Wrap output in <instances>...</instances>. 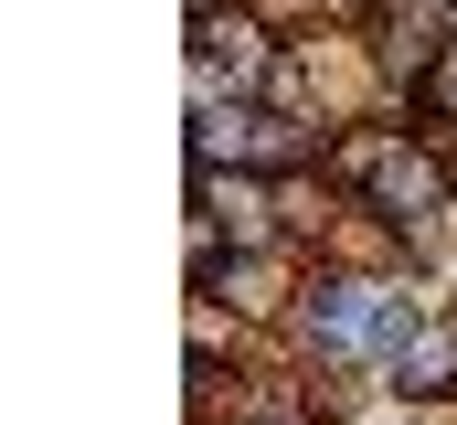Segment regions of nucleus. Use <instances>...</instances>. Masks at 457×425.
Instances as JSON below:
<instances>
[{
  "label": "nucleus",
  "mask_w": 457,
  "mask_h": 425,
  "mask_svg": "<svg viewBox=\"0 0 457 425\" xmlns=\"http://www.w3.org/2000/svg\"><path fill=\"white\" fill-rule=\"evenodd\" d=\"M192 149H203V171H224V160H255V171H287V160H298L309 138H298V117H224V106H203Z\"/></svg>",
  "instance_id": "nucleus-1"
},
{
  "label": "nucleus",
  "mask_w": 457,
  "mask_h": 425,
  "mask_svg": "<svg viewBox=\"0 0 457 425\" xmlns=\"http://www.w3.org/2000/svg\"><path fill=\"white\" fill-rule=\"evenodd\" d=\"M436 54H447V0H383V64L415 86L436 75Z\"/></svg>",
  "instance_id": "nucleus-2"
},
{
  "label": "nucleus",
  "mask_w": 457,
  "mask_h": 425,
  "mask_svg": "<svg viewBox=\"0 0 457 425\" xmlns=\"http://www.w3.org/2000/svg\"><path fill=\"white\" fill-rule=\"evenodd\" d=\"M372 192H383V212H394V223H426V212L447 203V160L394 138V160H383V181H372Z\"/></svg>",
  "instance_id": "nucleus-3"
},
{
  "label": "nucleus",
  "mask_w": 457,
  "mask_h": 425,
  "mask_svg": "<svg viewBox=\"0 0 457 425\" xmlns=\"http://www.w3.org/2000/svg\"><path fill=\"white\" fill-rule=\"evenodd\" d=\"M192 54H203V64H234V86H245V75L266 64V32H255L245 11H224V0H203V11H192Z\"/></svg>",
  "instance_id": "nucleus-4"
},
{
  "label": "nucleus",
  "mask_w": 457,
  "mask_h": 425,
  "mask_svg": "<svg viewBox=\"0 0 457 425\" xmlns=\"http://www.w3.org/2000/svg\"><path fill=\"white\" fill-rule=\"evenodd\" d=\"M192 203L213 212V234H234L245 255L266 245V192H255V181H234V171H203V181H192Z\"/></svg>",
  "instance_id": "nucleus-5"
},
{
  "label": "nucleus",
  "mask_w": 457,
  "mask_h": 425,
  "mask_svg": "<svg viewBox=\"0 0 457 425\" xmlns=\"http://www.w3.org/2000/svg\"><path fill=\"white\" fill-rule=\"evenodd\" d=\"M394 372H404V394H457V319H426Z\"/></svg>",
  "instance_id": "nucleus-6"
},
{
  "label": "nucleus",
  "mask_w": 457,
  "mask_h": 425,
  "mask_svg": "<svg viewBox=\"0 0 457 425\" xmlns=\"http://www.w3.org/2000/svg\"><path fill=\"white\" fill-rule=\"evenodd\" d=\"M309 319H320L330 340H372V329H383V298H372L361 277H330V288H309Z\"/></svg>",
  "instance_id": "nucleus-7"
},
{
  "label": "nucleus",
  "mask_w": 457,
  "mask_h": 425,
  "mask_svg": "<svg viewBox=\"0 0 457 425\" xmlns=\"http://www.w3.org/2000/svg\"><path fill=\"white\" fill-rule=\"evenodd\" d=\"M203 288H213V298H234V309H277V266H266V255H234V266H213Z\"/></svg>",
  "instance_id": "nucleus-8"
},
{
  "label": "nucleus",
  "mask_w": 457,
  "mask_h": 425,
  "mask_svg": "<svg viewBox=\"0 0 457 425\" xmlns=\"http://www.w3.org/2000/svg\"><path fill=\"white\" fill-rule=\"evenodd\" d=\"M383 160H394V138H372V128H351L341 149H330V171H341V181H383Z\"/></svg>",
  "instance_id": "nucleus-9"
},
{
  "label": "nucleus",
  "mask_w": 457,
  "mask_h": 425,
  "mask_svg": "<svg viewBox=\"0 0 457 425\" xmlns=\"http://www.w3.org/2000/svg\"><path fill=\"white\" fill-rule=\"evenodd\" d=\"M426 96H436V106H457V43L436 54V75H426Z\"/></svg>",
  "instance_id": "nucleus-10"
}]
</instances>
